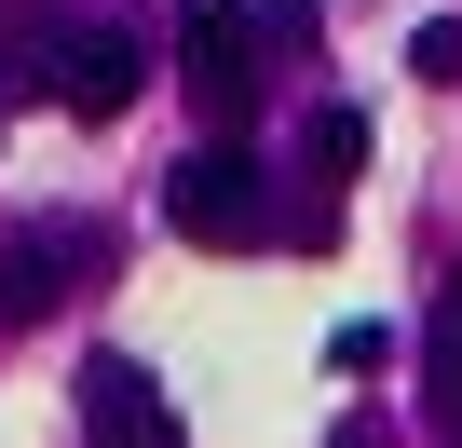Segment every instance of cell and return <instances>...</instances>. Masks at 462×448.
I'll list each match as a JSON object with an SVG mask.
<instances>
[{
	"mask_svg": "<svg viewBox=\"0 0 462 448\" xmlns=\"http://www.w3.org/2000/svg\"><path fill=\"white\" fill-rule=\"evenodd\" d=\"M163 217L190 245H259L273 232V177L245 163V136H190V163L163 177Z\"/></svg>",
	"mask_w": 462,
	"mask_h": 448,
	"instance_id": "cell-1",
	"label": "cell"
},
{
	"mask_svg": "<svg viewBox=\"0 0 462 448\" xmlns=\"http://www.w3.org/2000/svg\"><path fill=\"white\" fill-rule=\"evenodd\" d=\"M177 82H190L204 136H245V109H259V28H245V0H177Z\"/></svg>",
	"mask_w": 462,
	"mask_h": 448,
	"instance_id": "cell-2",
	"label": "cell"
},
{
	"mask_svg": "<svg viewBox=\"0 0 462 448\" xmlns=\"http://www.w3.org/2000/svg\"><path fill=\"white\" fill-rule=\"evenodd\" d=\"M82 272H109V232H96V217H42V232H14V245H0V326H42Z\"/></svg>",
	"mask_w": 462,
	"mask_h": 448,
	"instance_id": "cell-3",
	"label": "cell"
},
{
	"mask_svg": "<svg viewBox=\"0 0 462 448\" xmlns=\"http://www.w3.org/2000/svg\"><path fill=\"white\" fill-rule=\"evenodd\" d=\"M28 69L55 82V109H82V123H123L136 96H150V55L123 41V28H69V41H28Z\"/></svg>",
	"mask_w": 462,
	"mask_h": 448,
	"instance_id": "cell-4",
	"label": "cell"
},
{
	"mask_svg": "<svg viewBox=\"0 0 462 448\" xmlns=\"http://www.w3.org/2000/svg\"><path fill=\"white\" fill-rule=\"evenodd\" d=\"M82 448H190V434H177V407L136 353H96L82 367Z\"/></svg>",
	"mask_w": 462,
	"mask_h": 448,
	"instance_id": "cell-5",
	"label": "cell"
},
{
	"mask_svg": "<svg viewBox=\"0 0 462 448\" xmlns=\"http://www.w3.org/2000/svg\"><path fill=\"white\" fill-rule=\"evenodd\" d=\"M421 407H435V434L462 448V286L421 313Z\"/></svg>",
	"mask_w": 462,
	"mask_h": 448,
	"instance_id": "cell-6",
	"label": "cell"
},
{
	"mask_svg": "<svg viewBox=\"0 0 462 448\" xmlns=\"http://www.w3.org/2000/svg\"><path fill=\"white\" fill-rule=\"evenodd\" d=\"M408 69H421L435 96H462V28H448V14H435V28H408Z\"/></svg>",
	"mask_w": 462,
	"mask_h": 448,
	"instance_id": "cell-7",
	"label": "cell"
},
{
	"mask_svg": "<svg viewBox=\"0 0 462 448\" xmlns=\"http://www.w3.org/2000/svg\"><path fill=\"white\" fill-rule=\"evenodd\" d=\"M313 163L354 177V163H367V109H327V123H313Z\"/></svg>",
	"mask_w": 462,
	"mask_h": 448,
	"instance_id": "cell-8",
	"label": "cell"
},
{
	"mask_svg": "<svg viewBox=\"0 0 462 448\" xmlns=\"http://www.w3.org/2000/svg\"><path fill=\"white\" fill-rule=\"evenodd\" d=\"M327 448H394V434H381V421H340V434H327Z\"/></svg>",
	"mask_w": 462,
	"mask_h": 448,
	"instance_id": "cell-9",
	"label": "cell"
}]
</instances>
